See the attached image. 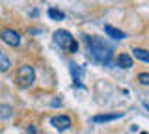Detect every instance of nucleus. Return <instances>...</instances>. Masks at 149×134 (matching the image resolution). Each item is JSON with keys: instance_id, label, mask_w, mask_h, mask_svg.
Masks as SVG:
<instances>
[{"instance_id": "3", "label": "nucleus", "mask_w": 149, "mask_h": 134, "mask_svg": "<svg viewBox=\"0 0 149 134\" xmlns=\"http://www.w3.org/2000/svg\"><path fill=\"white\" fill-rule=\"evenodd\" d=\"M36 80V71L32 65H22L19 67L17 71V84L19 87H22V90H26V87H30L32 84H34Z\"/></svg>"}, {"instance_id": "8", "label": "nucleus", "mask_w": 149, "mask_h": 134, "mask_svg": "<svg viewBox=\"0 0 149 134\" xmlns=\"http://www.w3.org/2000/svg\"><path fill=\"white\" fill-rule=\"evenodd\" d=\"M104 32L110 35V37H114V39H123V37H127V35H125V32H121V30H118V28H114V26H110V24H106V26H104Z\"/></svg>"}, {"instance_id": "14", "label": "nucleus", "mask_w": 149, "mask_h": 134, "mask_svg": "<svg viewBox=\"0 0 149 134\" xmlns=\"http://www.w3.org/2000/svg\"><path fill=\"white\" fill-rule=\"evenodd\" d=\"M143 106H146V108H147V110H149V104H147V103H146V104H143Z\"/></svg>"}, {"instance_id": "11", "label": "nucleus", "mask_w": 149, "mask_h": 134, "mask_svg": "<svg viewBox=\"0 0 149 134\" xmlns=\"http://www.w3.org/2000/svg\"><path fill=\"white\" fill-rule=\"evenodd\" d=\"M13 115V108L9 104H0V117L2 119H9Z\"/></svg>"}, {"instance_id": "10", "label": "nucleus", "mask_w": 149, "mask_h": 134, "mask_svg": "<svg viewBox=\"0 0 149 134\" xmlns=\"http://www.w3.org/2000/svg\"><path fill=\"white\" fill-rule=\"evenodd\" d=\"M9 67H11V62H9V58L2 52V50H0V71L6 73V71H9Z\"/></svg>"}, {"instance_id": "7", "label": "nucleus", "mask_w": 149, "mask_h": 134, "mask_svg": "<svg viewBox=\"0 0 149 134\" xmlns=\"http://www.w3.org/2000/svg\"><path fill=\"white\" fill-rule=\"evenodd\" d=\"M116 63H118L121 69H130L132 67V58H130L129 54H119L118 60H116Z\"/></svg>"}, {"instance_id": "12", "label": "nucleus", "mask_w": 149, "mask_h": 134, "mask_svg": "<svg viewBox=\"0 0 149 134\" xmlns=\"http://www.w3.org/2000/svg\"><path fill=\"white\" fill-rule=\"evenodd\" d=\"M49 17H50V19H54V21H62L65 15H63L60 10H54V8H50V10H49Z\"/></svg>"}, {"instance_id": "13", "label": "nucleus", "mask_w": 149, "mask_h": 134, "mask_svg": "<svg viewBox=\"0 0 149 134\" xmlns=\"http://www.w3.org/2000/svg\"><path fill=\"white\" fill-rule=\"evenodd\" d=\"M138 82L143 86H149V73H140L138 75Z\"/></svg>"}, {"instance_id": "5", "label": "nucleus", "mask_w": 149, "mask_h": 134, "mask_svg": "<svg viewBox=\"0 0 149 134\" xmlns=\"http://www.w3.org/2000/svg\"><path fill=\"white\" fill-rule=\"evenodd\" d=\"M50 123H52V127L58 128V131H67V128L71 127V119H69L67 115H54V117L50 119Z\"/></svg>"}, {"instance_id": "4", "label": "nucleus", "mask_w": 149, "mask_h": 134, "mask_svg": "<svg viewBox=\"0 0 149 134\" xmlns=\"http://www.w3.org/2000/svg\"><path fill=\"white\" fill-rule=\"evenodd\" d=\"M0 37H2V41L6 45H9V47H19V43H21V35H19L15 30H9V28H4L0 32Z\"/></svg>"}, {"instance_id": "6", "label": "nucleus", "mask_w": 149, "mask_h": 134, "mask_svg": "<svg viewBox=\"0 0 149 134\" xmlns=\"http://www.w3.org/2000/svg\"><path fill=\"white\" fill-rule=\"evenodd\" d=\"M119 117H123V114H121V112H114V114L95 115V117H93V121H95V123H106V121H114V119H119Z\"/></svg>"}, {"instance_id": "15", "label": "nucleus", "mask_w": 149, "mask_h": 134, "mask_svg": "<svg viewBox=\"0 0 149 134\" xmlns=\"http://www.w3.org/2000/svg\"><path fill=\"white\" fill-rule=\"evenodd\" d=\"M140 134H149V132H140Z\"/></svg>"}, {"instance_id": "1", "label": "nucleus", "mask_w": 149, "mask_h": 134, "mask_svg": "<svg viewBox=\"0 0 149 134\" xmlns=\"http://www.w3.org/2000/svg\"><path fill=\"white\" fill-rule=\"evenodd\" d=\"M84 41L88 45V52L93 62L102 63V65H112V49L108 45H104V41L97 39L95 35H84Z\"/></svg>"}, {"instance_id": "2", "label": "nucleus", "mask_w": 149, "mask_h": 134, "mask_svg": "<svg viewBox=\"0 0 149 134\" xmlns=\"http://www.w3.org/2000/svg\"><path fill=\"white\" fill-rule=\"evenodd\" d=\"M54 41H56V45H60V49L67 50V52L74 54L78 50V43L74 41V37L67 30H56L54 32Z\"/></svg>"}, {"instance_id": "9", "label": "nucleus", "mask_w": 149, "mask_h": 134, "mask_svg": "<svg viewBox=\"0 0 149 134\" xmlns=\"http://www.w3.org/2000/svg\"><path fill=\"white\" fill-rule=\"evenodd\" d=\"M132 52H134V58H138L140 62L149 63V50H146V49H138V47H136Z\"/></svg>"}]
</instances>
